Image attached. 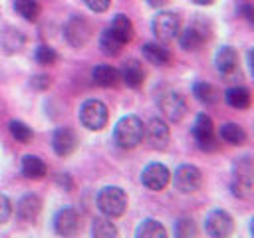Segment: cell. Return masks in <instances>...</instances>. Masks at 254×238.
<instances>
[{"label": "cell", "mask_w": 254, "mask_h": 238, "mask_svg": "<svg viewBox=\"0 0 254 238\" xmlns=\"http://www.w3.org/2000/svg\"><path fill=\"white\" fill-rule=\"evenodd\" d=\"M145 137V125L137 115H125L113 129V139L121 149H135Z\"/></svg>", "instance_id": "6da1fadb"}, {"label": "cell", "mask_w": 254, "mask_h": 238, "mask_svg": "<svg viewBox=\"0 0 254 238\" xmlns=\"http://www.w3.org/2000/svg\"><path fill=\"white\" fill-rule=\"evenodd\" d=\"M97 208L107 218H117L127 208V194L119 186H105L97 194Z\"/></svg>", "instance_id": "7a4b0ae2"}, {"label": "cell", "mask_w": 254, "mask_h": 238, "mask_svg": "<svg viewBox=\"0 0 254 238\" xmlns=\"http://www.w3.org/2000/svg\"><path fill=\"white\" fill-rule=\"evenodd\" d=\"M107 119H109L107 105L99 99H87L79 107V121L89 131H101L107 125Z\"/></svg>", "instance_id": "3957f363"}, {"label": "cell", "mask_w": 254, "mask_h": 238, "mask_svg": "<svg viewBox=\"0 0 254 238\" xmlns=\"http://www.w3.org/2000/svg\"><path fill=\"white\" fill-rule=\"evenodd\" d=\"M232 190L240 198H252V161H250V157H242L234 163Z\"/></svg>", "instance_id": "277c9868"}, {"label": "cell", "mask_w": 254, "mask_h": 238, "mask_svg": "<svg viewBox=\"0 0 254 238\" xmlns=\"http://www.w3.org/2000/svg\"><path fill=\"white\" fill-rule=\"evenodd\" d=\"M173 184L183 194L196 192L202 186V173L194 165H181L173 175Z\"/></svg>", "instance_id": "5b68a950"}, {"label": "cell", "mask_w": 254, "mask_h": 238, "mask_svg": "<svg viewBox=\"0 0 254 238\" xmlns=\"http://www.w3.org/2000/svg\"><path fill=\"white\" fill-rule=\"evenodd\" d=\"M153 34L159 42H171L181 32V18L175 12H159L153 18Z\"/></svg>", "instance_id": "8992f818"}, {"label": "cell", "mask_w": 254, "mask_h": 238, "mask_svg": "<svg viewBox=\"0 0 254 238\" xmlns=\"http://www.w3.org/2000/svg\"><path fill=\"white\" fill-rule=\"evenodd\" d=\"M192 135H194V141L198 145L200 151H216L218 147V139L214 135V125H212V119L206 115V113H200L196 119H194V125H192Z\"/></svg>", "instance_id": "52a82bcc"}, {"label": "cell", "mask_w": 254, "mask_h": 238, "mask_svg": "<svg viewBox=\"0 0 254 238\" xmlns=\"http://www.w3.org/2000/svg\"><path fill=\"white\" fill-rule=\"evenodd\" d=\"M64 36H65V40H67L69 46H73V48H83V46L89 42V38H91V28H89V24H87L83 18L73 16V18H69V20L65 22V26H64Z\"/></svg>", "instance_id": "ba28073f"}, {"label": "cell", "mask_w": 254, "mask_h": 238, "mask_svg": "<svg viewBox=\"0 0 254 238\" xmlns=\"http://www.w3.org/2000/svg\"><path fill=\"white\" fill-rule=\"evenodd\" d=\"M206 234L212 238H226L234 230V220L226 210H212L204 222Z\"/></svg>", "instance_id": "9c48e42d"}, {"label": "cell", "mask_w": 254, "mask_h": 238, "mask_svg": "<svg viewBox=\"0 0 254 238\" xmlns=\"http://www.w3.org/2000/svg\"><path fill=\"white\" fill-rule=\"evenodd\" d=\"M169 180H171V171L161 163H151L143 169L141 182L149 190H163L169 184Z\"/></svg>", "instance_id": "30bf717a"}, {"label": "cell", "mask_w": 254, "mask_h": 238, "mask_svg": "<svg viewBox=\"0 0 254 238\" xmlns=\"http://www.w3.org/2000/svg\"><path fill=\"white\" fill-rule=\"evenodd\" d=\"M145 135H147V141L153 149H159L163 151L167 145H169V139H171V133H169V127L163 119L155 117L149 121V125L145 127Z\"/></svg>", "instance_id": "8fae6325"}, {"label": "cell", "mask_w": 254, "mask_h": 238, "mask_svg": "<svg viewBox=\"0 0 254 238\" xmlns=\"http://www.w3.org/2000/svg\"><path fill=\"white\" fill-rule=\"evenodd\" d=\"M77 228H79V216H77V212L73 208L65 206V208L56 212V216H54V230L60 236H71V234L77 232Z\"/></svg>", "instance_id": "7c38bea8"}, {"label": "cell", "mask_w": 254, "mask_h": 238, "mask_svg": "<svg viewBox=\"0 0 254 238\" xmlns=\"http://www.w3.org/2000/svg\"><path fill=\"white\" fill-rule=\"evenodd\" d=\"M52 147H54L56 155L69 157L77 147V137L69 127H60V129H56V133L52 137Z\"/></svg>", "instance_id": "4fadbf2b"}, {"label": "cell", "mask_w": 254, "mask_h": 238, "mask_svg": "<svg viewBox=\"0 0 254 238\" xmlns=\"http://www.w3.org/2000/svg\"><path fill=\"white\" fill-rule=\"evenodd\" d=\"M161 109L165 113L167 119L171 121H181L187 113V103L183 99L181 93H175V91H169L161 97Z\"/></svg>", "instance_id": "5bb4252c"}, {"label": "cell", "mask_w": 254, "mask_h": 238, "mask_svg": "<svg viewBox=\"0 0 254 238\" xmlns=\"http://www.w3.org/2000/svg\"><path fill=\"white\" fill-rule=\"evenodd\" d=\"M119 79H123V83L131 89H137L143 85L145 81V71H143V65L141 61L137 60H127L119 71Z\"/></svg>", "instance_id": "9a60e30c"}, {"label": "cell", "mask_w": 254, "mask_h": 238, "mask_svg": "<svg viewBox=\"0 0 254 238\" xmlns=\"http://www.w3.org/2000/svg\"><path fill=\"white\" fill-rule=\"evenodd\" d=\"M40 210H42V198L38 194H32V192L24 194L16 204V216L24 222H30V220L38 218Z\"/></svg>", "instance_id": "2e32d148"}, {"label": "cell", "mask_w": 254, "mask_h": 238, "mask_svg": "<svg viewBox=\"0 0 254 238\" xmlns=\"http://www.w3.org/2000/svg\"><path fill=\"white\" fill-rule=\"evenodd\" d=\"M214 63H216V69L218 73H222L224 77L232 75L236 71V65H238V56H236V50L230 48V46H222L216 56H214Z\"/></svg>", "instance_id": "e0dca14e"}, {"label": "cell", "mask_w": 254, "mask_h": 238, "mask_svg": "<svg viewBox=\"0 0 254 238\" xmlns=\"http://www.w3.org/2000/svg\"><path fill=\"white\" fill-rule=\"evenodd\" d=\"M179 36H181L179 38L181 40V46L185 50H198L204 44V40L208 38V32H204L198 26H189L185 32H179Z\"/></svg>", "instance_id": "ac0fdd59"}, {"label": "cell", "mask_w": 254, "mask_h": 238, "mask_svg": "<svg viewBox=\"0 0 254 238\" xmlns=\"http://www.w3.org/2000/svg\"><path fill=\"white\" fill-rule=\"evenodd\" d=\"M224 99L230 107L234 109H248L250 107V101H252V95H250V89L242 87V85H234L230 89L224 91Z\"/></svg>", "instance_id": "d6986e66"}, {"label": "cell", "mask_w": 254, "mask_h": 238, "mask_svg": "<svg viewBox=\"0 0 254 238\" xmlns=\"http://www.w3.org/2000/svg\"><path fill=\"white\" fill-rule=\"evenodd\" d=\"M143 52V58L149 61V63H155V65H167L171 61V52L161 46V44H145L141 48Z\"/></svg>", "instance_id": "ffe728a7"}, {"label": "cell", "mask_w": 254, "mask_h": 238, "mask_svg": "<svg viewBox=\"0 0 254 238\" xmlns=\"http://www.w3.org/2000/svg\"><path fill=\"white\" fill-rule=\"evenodd\" d=\"M218 139L228 145H242L246 141V131L238 123H222L218 129Z\"/></svg>", "instance_id": "44dd1931"}, {"label": "cell", "mask_w": 254, "mask_h": 238, "mask_svg": "<svg viewBox=\"0 0 254 238\" xmlns=\"http://www.w3.org/2000/svg\"><path fill=\"white\" fill-rule=\"evenodd\" d=\"M192 93L200 103H206V105H214L220 99V91L212 83H206V81H196L192 85Z\"/></svg>", "instance_id": "7402d4cb"}, {"label": "cell", "mask_w": 254, "mask_h": 238, "mask_svg": "<svg viewBox=\"0 0 254 238\" xmlns=\"http://www.w3.org/2000/svg\"><path fill=\"white\" fill-rule=\"evenodd\" d=\"M46 171H48V167H46V163L40 157L26 155L22 159V173H24V177H28V178H42L46 175Z\"/></svg>", "instance_id": "603a6c76"}, {"label": "cell", "mask_w": 254, "mask_h": 238, "mask_svg": "<svg viewBox=\"0 0 254 238\" xmlns=\"http://www.w3.org/2000/svg\"><path fill=\"white\" fill-rule=\"evenodd\" d=\"M135 236H137V238H165V236H167V230H165V226H163L159 220L147 218V220H143V222L137 226Z\"/></svg>", "instance_id": "cb8c5ba5"}, {"label": "cell", "mask_w": 254, "mask_h": 238, "mask_svg": "<svg viewBox=\"0 0 254 238\" xmlns=\"http://www.w3.org/2000/svg\"><path fill=\"white\" fill-rule=\"evenodd\" d=\"M91 75H93V81L101 87H113L119 81V71L111 65H97Z\"/></svg>", "instance_id": "d4e9b609"}, {"label": "cell", "mask_w": 254, "mask_h": 238, "mask_svg": "<svg viewBox=\"0 0 254 238\" xmlns=\"http://www.w3.org/2000/svg\"><path fill=\"white\" fill-rule=\"evenodd\" d=\"M123 44L125 42H129L131 38H133V22L125 16V14H117L115 18H113V22H111V28H109Z\"/></svg>", "instance_id": "484cf974"}, {"label": "cell", "mask_w": 254, "mask_h": 238, "mask_svg": "<svg viewBox=\"0 0 254 238\" xmlns=\"http://www.w3.org/2000/svg\"><path fill=\"white\" fill-rule=\"evenodd\" d=\"M121 46H123V42L107 28V30H103V34H101V38H99V48H101V52L105 54V56H117L119 52H121Z\"/></svg>", "instance_id": "4316f807"}, {"label": "cell", "mask_w": 254, "mask_h": 238, "mask_svg": "<svg viewBox=\"0 0 254 238\" xmlns=\"http://www.w3.org/2000/svg\"><path fill=\"white\" fill-rule=\"evenodd\" d=\"M14 10L28 22H36L40 16V4L36 0H14Z\"/></svg>", "instance_id": "83f0119b"}, {"label": "cell", "mask_w": 254, "mask_h": 238, "mask_svg": "<svg viewBox=\"0 0 254 238\" xmlns=\"http://www.w3.org/2000/svg\"><path fill=\"white\" fill-rule=\"evenodd\" d=\"M22 46H24V36H22V32H20V30L10 28V30H6V32L2 34V48H4L8 54L20 52V50H22Z\"/></svg>", "instance_id": "f1b7e54d"}, {"label": "cell", "mask_w": 254, "mask_h": 238, "mask_svg": "<svg viewBox=\"0 0 254 238\" xmlns=\"http://www.w3.org/2000/svg\"><path fill=\"white\" fill-rule=\"evenodd\" d=\"M91 232L95 238H111V236H117V228L113 226L111 218H95L93 220V226H91Z\"/></svg>", "instance_id": "f546056e"}, {"label": "cell", "mask_w": 254, "mask_h": 238, "mask_svg": "<svg viewBox=\"0 0 254 238\" xmlns=\"http://www.w3.org/2000/svg\"><path fill=\"white\" fill-rule=\"evenodd\" d=\"M10 133L18 143H30L32 141V129L24 121H10Z\"/></svg>", "instance_id": "4dcf8cb0"}, {"label": "cell", "mask_w": 254, "mask_h": 238, "mask_svg": "<svg viewBox=\"0 0 254 238\" xmlns=\"http://www.w3.org/2000/svg\"><path fill=\"white\" fill-rule=\"evenodd\" d=\"M34 58H36V61H38L40 65H54V63L58 61V54H56V50L50 48V46H38Z\"/></svg>", "instance_id": "1f68e13d"}, {"label": "cell", "mask_w": 254, "mask_h": 238, "mask_svg": "<svg viewBox=\"0 0 254 238\" xmlns=\"http://www.w3.org/2000/svg\"><path fill=\"white\" fill-rule=\"evenodd\" d=\"M196 234V226H194V222L190 220V218H181L179 222H177V236H181V238H190V236H194Z\"/></svg>", "instance_id": "d6a6232c"}, {"label": "cell", "mask_w": 254, "mask_h": 238, "mask_svg": "<svg viewBox=\"0 0 254 238\" xmlns=\"http://www.w3.org/2000/svg\"><path fill=\"white\" fill-rule=\"evenodd\" d=\"M10 216H12V202L6 194H0V224L8 222Z\"/></svg>", "instance_id": "836d02e7"}, {"label": "cell", "mask_w": 254, "mask_h": 238, "mask_svg": "<svg viewBox=\"0 0 254 238\" xmlns=\"http://www.w3.org/2000/svg\"><path fill=\"white\" fill-rule=\"evenodd\" d=\"M83 2L91 12H105L111 4V0H83Z\"/></svg>", "instance_id": "e575fe53"}, {"label": "cell", "mask_w": 254, "mask_h": 238, "mask_svg": "<svg viewBox=\"0 0 254 238\" xmlns=\"http://www.w3.org/2000/svg\"><path fill=\"white\" fill-rule=\"evenodd\" d=\"M50 85H52V79L48 75H42L40 73V75H34L32 77V87L34 89H48Z\"/></svg>", "instance_id": "d590c367"}, {"label": "cell", "mask_w": 254, "mask_h": 238, "mask_svg": "<svg viewBox=\"0 0 254 238\" xmlns=\"http://www.w3.org/2000/svg\"><path fill=\"white\" fill-rule=\"evenodd\" d=\"M242 14L246 16V20H248V22H252V20H254V12H252V6H250V4H244V6H242Z\"/></svg>", "instance_id": "8d00e7d4"}, {"label": "cell", "mask_w": 254, "mask_h": 238, "mask_svg": "<svg viewBox=\"0 0 254 238\" xmlns=\"http://www.w3.org/2000/svg\"><path fill=\"white\" fill-rule=\"evenodd\" d=\"M149 2V6H153V8H161V6H165L169 0H147Z\"/></svg>", "instance_id": "74e56055"}, {"label": "cell", "mask_w": 254, "mask_h": 238, "mask_svg": "<svg viewBox=\"0 0 254 238\" xmlns=\"http://www.w3.org/2000/svg\"><path fill=\"white\" fill-rule=\"evenodd\" d=\"M192 2H196V4H200V6H210L214 0H192Z\"/></svg>", "instance_id": "f35d334b"}]
</instances>
